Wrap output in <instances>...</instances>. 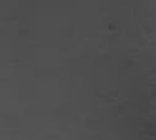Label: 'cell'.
<instances>
[]
</instances>
